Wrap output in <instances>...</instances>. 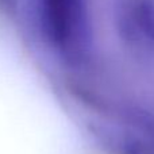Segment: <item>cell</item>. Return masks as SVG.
Listing matches in <instances>:
<instances>
[{"instance_id":"cell-1","label":"cell","mask_w":154,"mask_h":154,"mask_svg":"<svg viewBox=\"0 0 154 154\" xmlns=\"http://www.w3.org/2000/svg\"><path fill=\"white\" fill-rule=\"evenodd\" d=\"M39 19L46 38L62 56H85L91 43L87 0H39Z\"/></svg>"},{"instance_id":"cell-2","label":"cell","mask_w":154,"mask_h":154,"mask_svg":"<svg viewBox=\"0 0 154 154\" xmlns=\"http://www.w3.org/2000/svg\"><path fill=\"white\" fill-rule=\"evenodd\" d=\"M115 19L125 41L154 48V0H116Z\"/></svg>"}]
</instances>
